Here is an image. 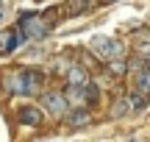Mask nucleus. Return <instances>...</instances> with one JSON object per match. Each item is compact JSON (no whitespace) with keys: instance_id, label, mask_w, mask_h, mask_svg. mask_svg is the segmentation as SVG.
I'll return each mask as SVG.
<instances>
[{"instance_id":"nucleus-1","label":"nucleus","mask_w":150,"mask_h":142,"mask_svg":"<svg viewBox=\"0 0 150 142\" xmlns=\"http://www.w3.org/2000/svg\"><path fill=\"white\" fill-rule=\"evenodd\" d=\"M45 84V72L39 70H22V72H8L3 78L6 95H36Z\"/></svg>"},{"instance_id":"nucleus-2","label":"nucleus","mask_w":150,"mask_h":142,"mask_svg":"<svg viewBox=\"0 0 150 142\" xmlns=\"http://www.w3.org/2000/svg\"><path fill=\"white\" fill-rule=\"evenodd\" d=\"M61 95H64L67 106H72V109H89V106H97L100 89H97L92 81H86V84H67V89Z\"/></svg>"},{"instance_id":"nucleus-3","label":"nucleus","mask_w":150,"mask_h":142,"mask_svg":"<svg viewBox=\"0 0 150 142\" xmlns=\"http://www.w3.org/2000/svg\"><path fill=\"white\" fill-rule=\"evenodd\" d=\"M53 28V20L42 14H22L20 17V28L17 31L22 33V39H45Z\"/></svg>"},{"instance_id":"nucleus-4","label":"nucleus","mask_w":150,"mask_h":142,"mask_svg":"<svg viewBox=\"0 0 150 142\" xmlns=\"http://www.w3.org/2000/svg\"><path fill=\"white\" fill-rule=\"evenodd\" d=\"M92 53L106 64L114 59H125V45L120 39H108V36H95L92 39Z\"/></svg>"},{"instance_id":"nucleus-5","label":"nucleus","mask_w":150,"mask_h":142,"mask_svg":"<svg viewBox=\"0 0 150 142\" xmlns=\"http://www.w3.org/2000/svg\"><path fill=\"white\" fill-rule=\"evenodd\" d=\"M134 87H136V92L150 95V70L142 64V61L134 64Z\"/></svg>"},{"instance_id":"nucleus-6","label":"nucleus","mask_w":150,"mask_h":142,"mask_svg":"<svg viewBox=\"0 0 150 142\" xmlns=\"http://www.w3.org/2000/svg\"><path fill=\"white\" fill-rule=\"evenodd\" d=\"M42 100H45V109H47L53 117H61L67 111V100H64V95H61V92H47Z\"/></svg>"},{"instance_id":"nucleus-7","label":"nucleus","mask_w":150,"mask_h":142,"mask_svg":"<svg viewBox=\"0 0 150 142\" xmlns=\"http://www.w3.org/2000/svg\"><path fill=\"white\" fill-rule=\"evenodd\" d=\"M20 45H22V33L17 31V28H11V31H3V33H0V50L11 53V50H17Z\"/></svg>"},{"instance_id":"nucleus-8","label":"nucleus","mask_w":150,"mask_h":142,"mask_svg":"<svg viewBox=\"0 0 150 142\" xmlns=\"http://www.w3.org/2000/svg\"><path fill=\"white\" fill-rule=\"evenodd\" d=\"M20 123L36 128V126H42V123H45V114L36 109V106H22V109H20Z\"/></svg>"},{"instance_id":"nucleus-9","label":"nucleus","mask_w":150,"mask_h":142,"mask_svg":"<svg viewBox=\"0 0 150 142\" xmlns=\"http://www.w3.org/2000/svg\"><path fill=\"white\" fill-rule=\"evenodd\" d=\"M89 120H92L89 109H72V114H67V126L70 128H83V126H89Z\"/></svg>"},{"instance_id":"nucleus-10","label":"nucleus","mask_w":150,"mask_h":142,"mask_svg":"<svg viewBox=\"0 0 150 142\" xmlns=\"http://www.w3.org/2000/svg\"><path fill=\"white\" fill-rule=\"evenodd\" d=\"M125 72H128V64H125V59L106 61V75H108V78H122Z\"/></svg>"},{"instance_id":"nucleus-11","label":"nucleus","mask_w":150,"mask_h":142,"mask_svg":"<svg viewBox=\"0 0 150 142\" xmlns=\"http://www.w3.org/2000/svg\"><path fill=\"white\" fill-rule=\"evenodd\" d=\"M92 6H95V0H70L67 14H86V11H92Z\"/></svg>"},{"instance_id":"nucleus-12","label":"nucleus","mask_w":150,"mask_h":142,"mask_svg":"<svg viewBox=\"0 0 150 142\" xmlns=\"http://www.w3.org/2000/svg\"><path fill=\"white\" fill-rule=\"evenodd\" d=\"M89 78H86V70L78 64H72L70 70H67V84H86Z\"/></svg>"},{"instance_id":"nucleus-13","label":"nucleus","mask_w":150,"mask_h":142,"mask_svg":"<svg viewBox=\"0 0 150 142\" xmlns=\"http://www.w3.org/2000/svg\"><path fill=\"white\" fill-rule=\"evenodd\" d=\"M128 98H117V100H114V103H111V109H108V114H111V117H122V114H128Z\"/></svg>"},{"instance_id":"nucleus-14","label":"nucleus","mask_w":150,"mask_h":142,"mask_svg":"<svg viewBox=\"0 0 150 142\" xmlns=\"http://www.w3.org/2000/svg\"><path fill=\"white\" fill-rule=\"evenodd\" d=\"M145 106H147V95H142V92H134V95L128 98V109H131V111H142Z\"/></svg>"},{"instance_id":"nucleus-15","label":"nucleus","mask_w":150,"mask_h":142,"mask_svg":"<svg viewBox=\"0 0 150 142\" xmlns=\"http://www.w3.org/2000/svg\"><path fill=\"white\" fill-rule=\"evenodd\" d=\"M136 53L145 56V59L150 56V39H147V36H142V33H139V39H136Z\"/></svg>"},{"instance_id":"nucleus-16","label":"nucleus","mask_w":150,"mask_h":142,"mask_svg":"<svg viewBox=\"0 0 150 142\" xmlns=\"http://www.w3.org/2000/svg\"><path fill=\"white\" fill-rule=\"evenodd\" d=\"M95 3H100V6H106V3H114V0H95Z\"/></svg>"},{"instance_id":"nucleus-17","label":"nucleus","mask_w":150,"mask_h":142,"mask_svg":"<svg viewBox=\"0 0 150 142\" xmlns=\"http://www.w3.org/2000/svg\"><path fill=\"white\" fill-rule=\"evenodd\" d=\"M0 20H3V0H0Z\"/></svg>"}]
</instances>
